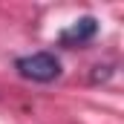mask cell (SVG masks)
I'll return each mask as SVG.
<instances>
[{
	"label": "cell",
	"instance_id": "cell-2",
	"mask_svg": "<svg viewBox=\"0 0 124 124\" xmlns=\"http://www.w3.org/2000/svg\"><path fill=\"white\" fill-rule=\"evenodd\" d=\"M95 35H98V20H95L93 15H87V17H81V20H75V23H69L66 29L61 32V46H69V49H75V46H84V43H90Z\"/></svg>",
	"mask_w": 124,
	"mask_h": 124
},
{
	"label": "cell",
	"instance_id": "cell-1",
	"mask_svg": "<svg viewBox=\"0 0 124 124\" xmlns=\"http://www.w3.org/2000/svg\"><path fill=\"white\" fill-rule=\"evenodd\" d=\"M15 69L26 78V81H35V84H49L61 75V61L55 52H32V55H23L15 61Z\"/></svg>",
	"mask_w": 124,
	"mask_h": 124
}]
</instances>
